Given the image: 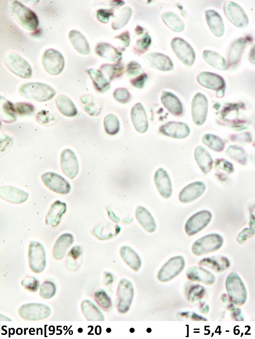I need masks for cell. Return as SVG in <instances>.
<instances>
[{"mask_svg": "<svg viewBox=\"0 0 255 339\" xmlns=\"http://www.w3.org/2000/svg\"><path fill=\"white\" fill-rule=\"evenodd\" d=\"M19 94L23 97L38 102L46 101L54 97L56 91L49 85L38 82L22 84L19 89Z\"/></svg>", "mask_w": 255, "mask_h": 339, "instance_id": "obj_1", "label": "cell"}, {"mask_svg": "<svg viewBox=\"0 0 255 339\" xmlns=\"http://www.w3.org/2000/svg\"><path fill=\"white\" fill-rule=\"evenodd\" d=\"M10 10L14 19L24 29L34 31L38 27L39 21L36 14L20 2L12 1Z\"/></svg>", "mask_w": 255, "mask_h": 339, "instance_id": "obj_2", "label": "cell"}, {"mask_svg": "<svg viewBox=\"0 0 255 339\" xmlns=\"http://www.w3.org/2000/svg\"><path fill=\"white\" fill-rule=\"evenodd\" d=\"M223 239L217 234H210L197 240L192 245V251L196 256H201L218 249Z\"/></svg>", "mask_w": 255, "mask_h": 339, "instance_id": "obj_3", "label": "cell"}, {"mask_svg": "<svg viewBox=\"0 0 255 339\" xmlns=\"http://www.w3.org/2000/svg\"><path fill=\"white\" fill-rule=\"evenodd\" d=\"M134 287L132 284L125 278L119 282L117 292V308L121 313H126L130 309L134 296Z\"/></svg>", "mask_w": 255, "mask_h": 339, "instance_id": "obj_4", "label": "cell"}, {"mask_svg": "<svg viewBox=\"0 0 255 339\" xmlns=\"http://www.w3.org/2000/svg\"><path fill=\"white\" fill-rule=\"evenodd\" d=\"M29 266L36 273L42 272L46 266V253L43 245L39 242L31 241L28 253Z\"/></svg>", "mask_w": 255, "mask_h": 339, "instance_id": "obj_5", "label": "cell"}, {"mask_svg": "<svg viewBox=\"0 0 255 339\" xmlns=\"http://www.w3.org/2000/svg\"><path fill=\"white\" fill-rule=\"evenodd\" d=\"M18 312L21 318L29 321L41 320L51 314V309L47 305L36 303L24 304L18 308Z\"/></svg>", "mask_w": 255, "mask_h": 339, "instance_id": "obj_6", "label": "cell"}, {"mask_svg": "<svg viewBox=\"0 0 255 339\" xmlns=\"http://www.w3.org/2000/svg\"><path fill=\"white\" fill-rule=\"evenodd\" d=\"M4 62L8 68L18 76L29 78L32 75V69L29 64L17 53L11 52L7 54Z\"/></svg>", "mask_w": 255, "mask_h": 339, "instance_id": "obj_7", "label": "cell"}, {"mask_svg": "<svg viewBox=\"0 0 255 339\" xmlns=\"http://www.w3.org/2000/svg\"><path fill=\"white\" fill-rule=\"evenodd\" d=\"M185 265L184 258L182 256H175L169 259L160 269L157 277L162 282H166L178 275Z\"/></svg>", "mask_w": 255, "mask_h": 339, "instance_id": "obj_8", "label": "cell"}, {"mask_svg": "<svg viewBox=\"0 0 255 339\" xmlns=\"http://www.w3.org/2000/svg\"><path fill=\"white\" fill-rule=\"evenodd\" d=\"M42 64L47 73L53 75H58L64 67V59L59 51L48 49L43 54Z\"/></svg>", "mask_w": 255, "mask_h": 339, "instance_id": "obj_9", "label": "cell"}, {"mask_svg": "<svg viewBox=\"0 0 255 339\" xmlns=\"http://www.w3.org/2000/svg\"><path fill=\"white\" fill-rule=\"evenodd\" d=\"M172 50L179 60L185 65L191 66L195 60V53L192 46L184 39L175 37L171 42Z\"/></svg>", "mask_w": 255, "mask_h": 339, "instance_id": "obj_10", "label": "cell"}, {"mask_svg": "<svg viewBox=\"0 0 255 339\" xmlns=\"http://www.w3.org/2000/svg\"><path fill=\"white\" fill-rule=\"evenodd\" d=\"M211 213L206 210L199 211L191 216L187 221L185 229L189 236H192L204 229L210 222Z\"/></svg>", "mask_w": 255, "mask_h": 339, "instance_id": "obj_11", "label": "cell"}, {"mask_svg": "<svg viewBox=\"0 0 255 339\" xmlns=\"http://www.w3.org/2000/svg\"><path fill=\"white\" fill-rule=\"evenodd\" d=\"M224 12L227 19L238 27H245L248 24V18L244 10L233 2H226L223 7Z\"/></svg>", "mask_w": 255, "mask_h": 339, "instance_id": "obj_12", "label": "cell"}, {"mask_svg": "<svg viewBox=\"0 0 255 339\" xmlns=\"http://www.w3.org/2000/svg\"><path fill=\"white\" fill-rule=\"evenodd\" d=\"M44 184L50 190L61 194H66L70 190L69 182L63 177L54 172H47L41 176Z\"/></svg>", "mask_w": 255, "mask_h": 339, "instance_id": "obj_13", "label": "cell"}, {"mask_svg": "<svg viewBox=\"0 0 255 339\" xmlns=\"http://www.w3.org/2000/svg\"><path fill=\"white\" fill-rule=\"evenodd\" d=\"M208 109L207 97L200 93L194 96L191 105L192 119L197 125H202L206 121Z\"/></svg>", "mask_w": 255, "mask_h": 339, "instance_id": "obj_14", "label": "cell"}, {"mask_svg": "<svg viewBox=\"0 0 255 339\" xmlns=\"http://www.w3.org/2000/svg\"><path fill=\"white\" fill-rule=\"evenodd\" d=\"M61 165L64 174L70 179L77 175L79 167L76 156L69 149L64 150L61 154Z\"/></svg>", "mask_w": 255, "mask_h": 339, "instance_id": "obj_15", "label": "cell"}, {"mask_svg": "<svg viewBox=\"0 0 255 339\" xmlns=\"http://www.w3.org/2000/svg\"><path fill=\"white\" fill-rule=\"evenodd\" d=\"M160 132L166 136L175 138H184L188 136L190 130L184 122L170 121L160 126Z\"/></svg>", "mask_w": 255, "mask_h": 339, "instance_id": "obj_16", "label": "cell"}, {"mask_svg": "<svg viewBox=\"0 0 255 339\" xmlns=\"http://www.w3.org/2000/svg\"><path fill=\"white\" fill-rule=\"evenodd\" d=\"M145 59L152 68L163 71H168L173 69V64L171 59L165 54L152 52L147 53Z\"/></svg>", "mask_w": 255, "mask_h": 339, "instance_id": "obj_17", "label": "cell"}, {"mask_svg": "<svg viewBox=\"0 0 255 339\" xmlns=\"http://www.w3.org/2000/svg\"><path fill=\"white\" fill-rule=\"evenodd\" d=\"M126 72L133 86L139 89L143 88L147 76L138 62L135 61L129 62L126 65Z\"/></svg>", "mask_w": 255, "mask_h": 339, "instance_id": "obj_18", "label": "cell"}, {"mask_svg": "<svg viewBox=\"0 0 255 339\" xmlns=\"http://www.w3.org/2000/svg\"><path fill=\"white\" fill-rule=\"evenodd\" d=\"M206 189L205 184L201 181L192 182L185 186L179 194L180 201L190 203L200 196Z\"/></svg>", "mask_w": 255, "mask_h": 339, "instance_id": "obj_19", "label": "cell"}, {"mask_svg": "<svg viewBox=\"0 0 255 339\" xmlns=\"http://www.w3.org/2000/svg\"><path fill=\"white\" fill-rule=\"evenodd\" d=\"M197 81L202 86L213 90H219L225 88V82L220 75L210 72L200 73Z\"/></svg>", "mask_w": 255, "mask_h": 339, "instance_id": "obj_20", "label": "cell"}, {"mask_svg": "<svg viewBox=\"0 0 255 339\" xmlns=\"http://www.w3.org/2000/svg\"><path fill=\"white\" fill-rule=\"evenodd\" d=\"M131 119L136 130L139 133H144L148 127L146 111L142 104L138 102L131 109Z\"/></svg>", "mask_w": 255, "mask_h": 339, "instance_id": "obj_21", "label": "cell"}, {"mask_svg": "<svg viewBox=\"0 0 255 339\" xmlns=\"http://www.w3.org/2000/svg\"><path fill=\"white\" fill-rule=\"evenodd\" d=\"M154 181L161 196L165 199L169 198L172 192V188L167 172L163 168H159L155 173Z\"/></svg>", "mask_w": 255, "mask_h": 339, "instance_id": "obj_22", "label": "cell"}, {"mask_svg": "<svg viewBox=\"0 0 255 339\" xmlns=\"http://www.w3.org/2000/svg\"><path fill=\"white\" fill-rule=\"evenodd\" d=\"M0 196L2 199L9 202L21 204L28 199L29 194L13 186H4L1 187Z\"/></svg>", "mask_w": 255, "mask_h": 339, "instance_id": "obj_23", "label": "cell"}, {"mask_svg": "<svg viewBox=\"0 0 255 339\" xmlns=\"http://www.w3.org/2000/svg\"><path fill=\"white\" fill-rule=\"evenodd\" d=\"M161 100L165 108L172 115L180 116L183 112L181 101L174 94L168 91H163Z\"/></svg>", "mask_w": 255, "mask_h": 339, "instance_id": "obj_24", "label": "cell"}, {"mask_svg": "<svg viewBox=\"0 0 255 339\" xmlns=\"http://www.w3.org/2000/svg\"><path fill=\"white\" fill-rule=\"evenodd\" d=\"M232 279H228L227 290L228 294L232 300L236 303H243L245 300L246 291L243 284L238 276L235 279L232 277Z\"/></svg>", "mask_w": 255, "mask_h": 339, "instance_id": "obj_25", "label": "cell"}, {"mask_svg": "<svg viewBox=\"0 0 255 339\" xmlns=\"http://www.w3.org/2000/svg\"><path fill=\"white\" fill-rule=\"evenodd\" d=\"M250 39L248 37L240 38L231 45L227 54L228 62L230 65L235 66L238 64L245 46Z\"/></svg>", "mask_w": 255, "mask_h": 339, "instance_id": "obj_26", "label": "cell"}, {"mask_svg": "<svg viewBox=\"0 0 255 339\" xmlns=\"http://www.w3.org/2000/svg\"><path fill=\"white\" fill-rule=\"evenodd\" d=\"M206 18L210 29L216 37H221L224 32L223 20L215 10H209L205 12Z\"/></svg>", "mask_w": 255, "mask_h": 339, "instance_id": "obj_27", "label": "cell"}, {"mask_svg": "<svg viewBox=\"0 0 255 339\" xmlns=\"http://www.w3.org/2000/svg\"><path fill=\"white\" fill-rule=\"evenodd\" d=\"M186 274L189 279L199 281L206 285L212 284L215 281L213 275L209 271L200 267H190L187 270Z\"/></svg>", "mask_w": 255, "mask_h": 339, "instance_id": "obj_28", "label": "cell"}, {"mask_svg": "<svg viewBox=\"0 0 255 339\" xmlns=\"http://www.w3.org/2000/svg\"><path fill=\"white\" fill-rule=\"evenodd\" d=\"M66 211V204L60 201H55L51 206L46 216V224L53 227H57L60 223L61 217Z\"/></svg>", "mask_w": 255, "mask_h": 339, "instance_id": "obj_29", "label": "cell"}, {"mask_svg": "<svg viewBox=\"0 0 255 339\" xmlns=\"http://www.w3.org/2000/svg\"><path fill=\"white\" fill-rule=\"evenodd\" d=\"M73 236L69 233L61 235L57 240L53 250V255L57 260L62 259L68 248L72 244Z\"/></svg>", "mask_w": 255, "mask_h": 339, "instance_id": "obj_30", "label": "cell"}, {"mask_svg": "<svg viewBox=\"0 0 255 339\" xmlns=\"http://www.w3.org/2000/svg\"><path fill=\"white\" fill-rule=\"evenodd\" d=\"M195 160L204 174H207L212 168L213 161L209 152L202 146H199L195 150Z\"/></svg>", "mask_w": 255, "mask_h": 339, "instance_id": "obj_31", "label": "cell"}, {"mask_svg": "<svg viewBox=\"0 0 255 339\" xmlns=\"http://www.w3.org/2000/svg\"><path fill=\"white\" fill-rule=\"evenodd\" d=\"M95 51L99 56L114 62L122 59V52L110 43H99L96 46Z\"/></svg>", "mask_w": 255, "mask_h": 339, "instance_id": "obj_32", "label": "cell"}, {"mask_svg": "<svg viewBox=\"0 0 255 339\" xmlns=\"http://www.w3.org/2000/svg\"><path fill=\"white\" fill-rule=\"evenodd\" d=\"M136 217L141 226L148 232H154L156 223L150 213L144 207L138 206L135 212Z\"/></svg>", "mask_w": 255, "mask_h": 339, "instance_id": "obj_33", "label": "cell"}, {"mask_svg": "<svg viewBox=\"0 0 255 339\" xmlns=\"http://www.w3.org/2000/svg\"><path fill=\"white\" fill-rule=\"evenodd\" d=\"M120 254L124 262L133 270L138 271L141 266V260L139 255L132 248L123 246L120 249Z\"/></svg>", "mask_w": 255, "mask_h": 339, "instance_id": "obj_34", "label": "cell"}, {"mask_svg": "<svg viewBox=\"0 0 255 339\" xmlns=\"http://www.w3.org/2000/svg\"><path fill=\"white\" fill-rule=\"evenodd\" d=\"M69 38L75 50L82 54L90 52L89 43L84 36L79 31L73 30L69 33Z\"/></svg>", "mask_w": 255, "mask_h": 339, "instance_id": "obj_35", "label": "cell"}, {"mask_svg": "<svg viewBox=\"0 0 255 339\" xmlns=\"http://www.w3.org/2000/svg\"><path fill=\"white\" fill-rule=\"evenodd\" d=\"M86 71L91 77L97 91L99 92H105L110 89V81L105 77L101 71L92 68L88 69Z\"/></svg>", "mask_w": 255, "mask_h": 339, "instance_id": "obj_36", "label": "cell"}, {"mask_svg": "<svg viewBox=\"0 0 255 339\" xmlns=\"http://www.w3.org/2000/svg\"><path fill=\"white\" fill-rule=\"evenodd\" d=\"M83 314L88 321H104L105 318L100 310L91 301L85 300L81 303Z\"/></svg>", "mask_w": 255, "mask_h": 339, "instance_id": "obj_37", "label": "cell"}, {"mask_svg": "<svg viewBox=\"0 0 255 339\" xmlns=\"http://www.w3.org/2000/svg\"><path fill=\"white\" fill-rule=\"evenodd\" d=\"M56 104L59 110L63 115L68 117L76 115L78 112L76 108L67 96L65 95L58 96L56 99Z\"/></svg>", "mask_w": 255, "mask_h": 339, "instance_id": "obj_38", "label": "cell"}, {"mask_svg": "<svg viewBox=\"0 0 255 339\" xmlns=\"http://www.w3.org/2000/svg\"><path fill=\"white\" fill-rule=\"evenodd\" d=\"M202 55L205 61L213 67L221 70L227 69L228 65L227 62L218 53L210 50H205Z\"/></svg>", "mask_w": 255, "mask_h": 339, "instance_id": "obj_39", "label": "cell"}, {"mask_svg": "<svg viewBox=\"0 0 255 339\" xmlns=\"http://www.w3.org/2000/svg\"><path fill=\"white\" fill-rule=\"evenodd\" d=\"M165 24L172 31L181 32L184 29V24L182 19L172 12H166L162 15Z\"/></svg>", "mask_w": 255, "mask_h": 339, "instance_id": "obj_40", "label": "cell"}, {"mask_svg": "<svg viewBox=\"0 0 255 339\" xmlns=\"http://www.w3.org/2000/svg\"><path fill=\"white\" fill-rule=\"evenodd\" d=\"M1 118L5 122L11 123L16 120L14 104L1 96Z\"/></svg>", "mask_w": 255, "mask_h": 339, "instance_id": "obj_41", "label": "cell"}, {"mask_svg": "<svg viewBox=\"0 0 255 339\" xmlns=\"http://www.w3.org/2000/svg\"><path fill=\"white\" fill-rule=\"evenodd\" d=\"M132 14V10L130 7L126 6L122 8L111 24L113 29L117 30L124 27L129 22Z\"/></svg>", "mask_w": 255, "mask_h": 339, "instance_id": "obj_42", "label": "cell"}, {"mask_svg": "<svg viewBox=\"0 0 255 339\" xmlns=\"http://www.w3.org/2000/svg\"><path fill=\"white\" fill-rule=\"evenodd\" d=\"M226 154L237 162L244 165L247 161V154L242 148L236 145L230 146L226 150Z\"/></svg>", "mask_w": 255, "mask_h": 339, "instance_id": "obj_43", "label": "cell"}, {"mask_svg": "<svg viewBox=\"0 0 255 339\" xmlns=\"http://www.w3.org/2000/svg\"><path fill=\"white\" fill-rule=\"evenodd\" d=\"M100 69L108 76L109 80H112L122 75L124 67L123 64L118 63L112 64H103L100 66Z\"/></svg>", "mask_w": 255, "mask_h": 339, "instance_id": "obj_44", "label": "cell"}, {"mask_svg": "<svg viewBox=\"0 0 255 339\" xmlns=\"http://www.w3.org/2000/svg\"><path fill=\"white\" fill-rule=\"evenodd\" d=\"M202 140L209 148L216 152L222 151L225 147V143L222 139L212 134L208 133L204 135Z\"/></svg>", "mask_w": 255, "mask_h": 339, "instance_id": "obj_45", "label": "cell"}, {"mask_svg": "<svg viewBox=\"0 0 255 339\" xmlns=\"http://www.w3.org/2000/svg\"><path fill=\"white\" fill-rule=\"evenodd\" d=\"M106 132L110 135H115L119 131L120 123L118 118L113 114L107 115L104 121Z\"/></svg>", "mask_w": 255, "mask_h": 339, "instance_id": "obj_46", "label": "cell"}, {"mask_svg": "<svg viewBox=\"0 0 255 339\" xmlns=\"http://www.w3.org/2000/svg\"><path fill=\"white\" fill-rule=\"evenodd\" d=\"M82 103L84 105V109L90 115H94L96 112L99 113L100 107L99 101L94 99L93 96H83L81 98Z\"/></svg>", "mask_w": 255, "mask_h": 339, "instance_id": "obj_47", "label": "cell"}, {"mask_svg": "<svg viewBox=\"0 0 255 339\" xmlns=\"http://www.w3.org/2000/svg\"><path fill=\"white\" fill-rule=\"evenodd\" d=\"M226 261L227 259L222 257H212L203 258L199 262V264L208 267L214 270L220 271L222 269V262Z\"/></svg>", "mask_w": 255, "mask_h": 339, "instance_id": "obj_48", "label": "cell"}, {"mask_svg": "<svg viewBox=\"0 0 255 339\" xmlns=\"http://www.w3.org/2000/svg\"><path fill=\"white\" fill-rule=\"evenodd\" d=\"M94 299L98 306L104 310L108 311L112 306V301L104 290H100L94 294Z\"/></svg>", "mask_w": 255, "mask_h": 339, "instance_id": "obj_49", "label": "cell"}, {"mask_svg": "<svg viewBox=\"0 0 255 339\" xmlns=\"http://www.w3.org/2000/svg\"><path fill=\"white\" fill-rule=\"evenodd\" d=\"M56 292L55 285L52 281L47 280L44 281L41 285L39 294L42 298L48 299L53 297Z\"/></svg>", "mask_w": 255, "mask_h": 339, "instance_id": "obj_50", "label": "cell"}, {"mask_svg": "<svg viewBox=\"0 0 255 339\" xmlns=\"http://www.w3.org/2000/svg\"><path fill=\"white\" fill-rule=\"evenodd\" d=\"M113 95L114 99L121 103H128L131 99V95L129 91L124 88H119L115 89Z\"/></svg>", "mask_w": 255, "mask_h": 339, "instance_id": "obj_51", "label": "cell"}, {"mask_svg": "<svg viewBox=\"0 0 255 339\" xmlns=\"http://www.w3.org/2000/svg\"><path fill=\"white\" fill-rule=\"evenodd\" d=\"M21 285L27 290L34 292L38 290L40 282L36 277L27 275L22 280Z\"/></svg>", "mask_w": 255, "mask_h": 339, "instance_id": "obj_52", "label": "cell"}, {"mask_svg": "<svg viewBox=\"0 0 255 339\" xmlns=\"http://www.w3.org/2000/svg\"><path fill=\"white\" fill-rule=\"evenodd\" d=\"M203 292L202 287L198 285H192L186 291L188 301L193 302L200 297Z\"/></svg>", "mask_w": 255, "mask_h": 339, "instance_id": "obj_53", "label": "cell"}, {"mask_svg": "<svg viewBox=\"0 0 255 339\" xmlns=\"http://www.w3.org/2000/svg\"><path fill=\"white\" fill-rule=\"evenodd\" d=\"M151 42L150 36L147 32L140 39L137 40L136 42V47L137 50L144 52L150 46Z\"/></svg>", "mask_w": 255, "mask_h": 339, "instance_id": "obj_54", "label": "cell"}, {"mask_svg": "<svg viewBox=\"0 0 255 339\" xmlns=\"http://www.w3.org/2000/svg\"><path fill=\"white\" fill-rule=\"evenodd\" d=\"M15 112L20 115H26L32 113L34 110V107L31 104L19 102L14 104Z\"/></svg>", "mask_w": 255, "mask_h": 339, "instance_id": "obj_55", "label": "cell"}, {"mask_svg": "<svg viewBox=\"0 0 255 339\" xmlns=\"http://www.w3.org/2000/svg\"><path fill=\"white\" fill-rule=\"evenodd\" d=\"M114 16L113 10L112 9H100L97 11L96 17L99 21L106 23L109 22L111 16Z\"/></svg>", "mask_w": 255, "mask_h": 339, "instance_id": "obj_56", "label": "cell"}, {"mask_svg": "<svg viewBox=\"0 0 255 339\" xmlns=\"http://www.w3.org/2000/svg\"><path fill=\"white\" fill-rule=\"evenodd\" d=\"M81 255L80 248L78 246L72 247L68 253L67 257V263L69 265V267H71L72 263H76V261L80 257Z\"/></svg>", "mask_w": 255, "mask_h": 339, "instance_id": "obj_57", "label": "cell"}, {"mask_svg": "<svg viewBox=\"0 0 255 339\" xmlns=\"http://www.w3.org/2000/svg\"><path fill=\"white\" fill-rule=\"evenodd\" d=\"M115 39L121 41L124 49L127 48L130 45V33L128 31H125L115 36Z\"/></svg>", "mask_w": 255, "mask_h": 339, "instance_id": "obj_58", "label": "cell"}, {"mask_svg": "<svg viewBox=\"0 0 255 339\" xmlns=\"http://www.w3.org/2000/svg\"><path fill=\"white\" fill-rule=\"evenodd\" d=\"M216 166L230 173H232L233 171L232 164L224 159L218 160L216 163Z\"/></svg>", "mask_w": 255, "mask_h": 339, "instance_id": "obj_59", "label": "cell"}, {"mask_svg": "<svg viewBox=\"0 0 255 339\" xmlns=\"http://www.w3.org/2000/svg\"><path fill=\"white\" fill-rule=\"evenodd\" d=\"M249 60L251 63L255 64V44L252 46L250 50Z\"/></svg>", "mask_w": 255, "mask_h": 339, "instance_id": "obj_60", "label": "cell"}, {"mask_svg": "<svg viewBox=\"0 0 255 339\" xmlns=\"http://www.w3.org/2000/svg\"><path fill=\"white\" fill-rule=\"evenodd\" d=\"M105 284L108 285L111 284L113 281V276L108 272H105Z\"/></svg>", "mask_w": 255, "mask_h": 339, "instance_id": "obj_61", "label": "cell"}, {"mask_svg": "<svg viewBox=\"0 0 255 339\" xmlns=\"http://www.w3.org/2000/svg\"><path fill=\"white\" fill-rule=\"evenodd\" d=\"M224 90H225V88L218 90L217 92V96L219 97H222L223 95V94H224V93H222V92L224 93Z\"/></svg>", "mask_w": 255, "mask_h": 339, "instance_id": "obj_62", "label": "cell"}]
</instances>
